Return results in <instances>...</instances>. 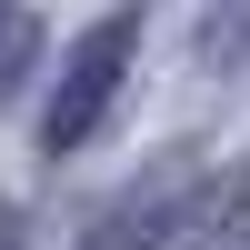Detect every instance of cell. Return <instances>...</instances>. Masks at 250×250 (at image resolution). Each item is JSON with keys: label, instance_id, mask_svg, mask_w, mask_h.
<instances>
[{"label": "cell", "instance_id": "cell-1", "mask_svg": "<svg viewBox=\"0 0 250 250\" xmlns=\"http://www.w3.org/2000/svg\"><path fill=\"white\" fill-rule=\"evenodd\" d=\"M130 40H140V20H130V10L100 20V30H80L70 70H60V100H50V120H40V140H50V150H80V140L100 130V110H110L120 70H130Z\"/></svg>", "mask_w": 250, "mask_h": 250}, {"label": "cell", "instance_id": "cell-2", "mask_svg": "<svg viewBox=\"0 0 250 250\" xmlns=\"http://www.w3.org/2000/svg\"><path fill=\"white\" fill-rule=\"evenodd\" d=\"M180 250H250V170H230L190 220H180Z\"/></svg>", "mask_w": 250, "mask_h": 250}, {"label": "cell", "instance_id": "cell-3", "mask_svg": "<svg viewBox=\"0 0 250 250\" xmlns=\"http://www.w3.org/2000/svg\"><path fill=\"white\" fill-rule=\"evenodd\" d=\"M90 250H150V220H140V210H110L90 230Z\"/></svg>", "mask_w": 250, "mask_h": 250}, {"label": "cell", "instance_id": "cell-5", "mask_svg": "<svg viewBox=\"0 0 250 250\" xmlns=\"http://www.w3.org/2000/svg\"><path fill=\"white\" fill-rule=\"evenodd\" d=\"M0 250H20V210H10V200H0Z\"/></svg>", "mask_w": 250, "mask_h": 250}, {"label": "cell", "instance_id": "cell-4", "mask_svg": "<svg viewBox=\"0 0 250 250\" xmlns=\"http://www.w3.org/2000/svg\"><path fill=\"white\" fill-rule=\"evenodd\" d=\"M20 60H30V20H10V10H0V90H10V70H20Z\"/></svg>", "mask_w": 250, "mask_h": 250}]
</instances>
